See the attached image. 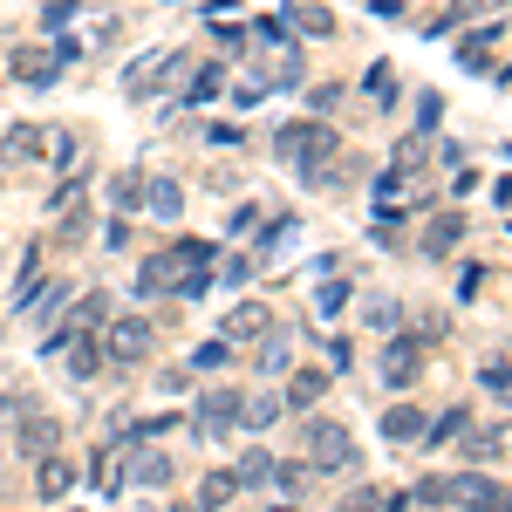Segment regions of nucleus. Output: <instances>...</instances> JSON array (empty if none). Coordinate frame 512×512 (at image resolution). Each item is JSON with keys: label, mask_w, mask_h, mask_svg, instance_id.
<instances>
[{"label": "nucleus", "mask_w": 512, "mask_h": 512, "mask_svg": "<svg viewBox=\"0 0 512 512\" xmlns=\"http://www.w3.org/2000/svg\"><path fill=\"white\" fill-rule=\"evenodd\" d=\"M274 151L287 164H301V171H321V164L342 158V137H335L328 123H287V130L274 137Z\"/></svg>", "instance_id": "1"}, {"label": "nucleus", "mask_w": 512, "mask_h": 512, "mask_svg": "<svg viewBox=\"0 0 512 512\" xmlns=\"http://www.w3.org/2000/svg\"><path fill=\"white\" fill-rule=\"evenodd\" d=\"M444 499H451V506H465V512H512V492H506V485H492V478H478V472L451 478V485H444Z\"/></svg>", "instance_id": "2"}, {"label": "nucleus", "mask_w": 512, "mask_h": 512, "mask_svg": "<svg viewBox=\"0 0 512 512\" xmlns=\"http://www.w3.org/2000/svg\"><path fill=\"white\" fill-rule=\"evenodd\" d=\"M308 451H315L321 472H355V444H349L342 424H315V431H308Z\"/></svg>", "instance_id": "3"}, {"label": "nucleus", "mask_w": 512, "mask_h": 512, "mask_svg": "<svg viewBox=\"0 0 512 512\" xmlns=\"http://www.w3.org/2000/svg\"><path fill=\"white\" fill-rule=\"evenodd\" d=\"M233 417H239V396L233 390H205V403H198V437L219 444V437L233 431Z\"/></svg>", "instance_id": "4"}, {"label": "nucleus", "mask_w": 512, "mask_h": 512, "mask_svg": "<svg viewBox=\"0 0 512 512\" xmlns=\"http://www.w3.org/2000/svg\"><path fill=\"white\" fill-rule=\"evenodd\" d=\"M110 355H117V362H144V355H151V321H117V328H110Z\"/></svg>", "instance_id": "5"}, {"label": "nucleus", "mask_w": 512, "mask_h": 512, "mask_svg": "<svg viewBox=\"0 0 512 512\" xmlns=\"http://www.w3.org/2000/svg\"><path fill=\"white\" fill-rule=\"evenodd\" d=\"M69 55H76V48H21L14 76H21V82H55V69H62Z\"/></svg>", "instance_id": "6"}, {"label": "nucleus", "mask_w": 512, "mask_h": 512, "mask_svg": "<svg viewBox=\"0 0 512 512\" xmlns=\"http://www.w3.org/2000/svg\"><path fill=\"white\" fill-rule=\"evenodd\" d=\"M35 485H41V499H69L76 492V465L48 451V458H35Z\"/></svg>", "instance_id": "7"}, {"label": "nucleus", "mask_w": 512, "mask_h": 512, "mask_svg": "<svg viewBox=\"0 0 512 512\" xmlns=\"http://www.w3.org/2000/svg\"><path fill=\"white\" fill-rule=\"evenodd\" d=\"M267 335V308L260 301H239L233 315H226V342H260Z\"/></svg>", "instance_id": "8"}, {"label": "nucleus", "mask_w": 512, "mask_h": 512, "mask_svg": "<svg viewBox=\"0 0 512 512\" xmlns=\"http://www.w3.org/2000/svg\"><path fill=\"white\" fill-rule=\"evenodd\" d=\"M424 424H431L424 410H410V403H396L390 417H383V437H390V444H424Z\"/></svg>", "instance_id": "9"}, {"label": "nucleus", "mask_w": 512, "mask_h": 512, "mask_svg": "<svg viewBox=\"0 0 512 512\" xmlns=\"http://www.w3.org/2000/svg\"><path fill=\"white\" fill-rule=\"evenodd\" d=\"M55 417H28V424H21V437H14V451H21V458H48V451H55Z\"/></svg>", "instance_id": "10"}, {"label": "nucleus", "mask_w": 512, "mask_h": 512, "mask_svg": "<svg viewBox=\"0 0 512 512\" xmlns=\"http://www.w3.org/2000/svg\"><path fill=\"white\" fill-rule=\"evenodd\" d=\"M164 69H171V48H151V55H144V62L123 76V89H130V96H151V82H158Z\"/></svg>", "instance_id": "11"}, {"label": "nucleus", "mask_w": 512, "mask_h": 512, "mask_svg": "<svg viewBox=\"0 0 512 512\" xmlns=\"http://www.w3.org/2000/svg\"><path fill=\"white\" fill-rule=\"evenodd\" d=\"M280 410H287V403H280L274 390H267V396H239V417H246V431H267V424H280Z\"/></svg>", "instance_id": "12"}, {"label": "nucleus", "mask_w": 512, "mask_h": 512, "mask_svg": "<svg viewBox=\"0 0 512 512\" xmlns=\"http://www.w3.org/2000/svg\"><path fill=\"white\" fill-rule=\"evenodd\" d=\"M417 362H424L417 342H390V349H383V376H390V383H410V376H417Z\"/></svg>", "instance_id": "13"}, {"label": "nucleus", "mask_w": 512, "mask_h": 512, "mask_svg": "<svg viewBox=\"0 0 512 512\" xmlns=\"http://www.w3.org/2000/svg\"><path fill=\"white\" fill-rule=\"evenodd\" d=\"M144 205H151V219H178V205H185V192H178L171 178H151V185H144Z\"/></svg>", "instance_id": "14"}, {"label": "nucleus", "mask_w": 512, "mask_h": 512, "mask_svg": "<svg viewBox=\"0 0 512 512\" xmlns=\"http://www.w3.org/2000/svg\"><path fill=\"white\" fill-rule=\"evenodd\" d=\"M321 390H328V376H321V369H301V376L287 383V396H280V403H294V410H308V403H321Z\"/></svg>", "instance_id": "15"}, {"label": "nucleus", "mask_w": 512, "mask_h": 512, "mask_svg": "<svg viewBox=\"0 0 512 512\" xmlns=\"http://www.w3.org/2000/svg\"><path fill=\"white\" fill-rule=\"evenodd\" d=\"M0 151H7V158H41V151H48V137H41V130H28V123H21V130H7V137H0Z\"/></svg>", "instance_id": "16"}, {"label": "nucleus", "mask_w": 512, "mask_h": 512, "mask_svg": "<svg viewBox=\"0 0 512 512\" xmlns=\"http://www.w3.org/2000/svg\"><path fill=\"white\" fill-rule=\"evenodd\" d=\"M233 478L239 485H274V458H267V451H246V458L233 465Z\"/></svg>", "instance_id": "17"}, {"label": "nucleus", "mask_w": 512, "mask_h": 512, "mask_svg": "<svg viewBox=\"0 0 512 512\" xmlns=\"http://www.w3.org/2000/svg\"><path fill=\"white\" fill-rule=\"evenodd\" d=\"M233 492H239V478H233V472H212V478H205V492H198V506L219 512L226 499H233Z\"/></svg>", "instance_id": "18"}, {"label": "nucleus", "mask_w": 512, "mask_h": 512, "mask_svg": "<svg viewBox=\"0 0 512 512\" xmlns=\"http://www.w3.org/2000/svg\"><path fill=\"white\" fill-rule=\"evenodd\" d=\"M458 431H472V417H465V410H444L437 424H424V444H451Z\"/></svg>", "instance_id": "19"}, {"label": "nucleus", "mask_w": 512, "mask_h": 512, "mask_svg": "<svg viewBox=\"0 0 512 512\" xmlns=\"http://www.w3.org/2000/svg\"><path fill=\"white\" fill-rule=\"evenodd\" d=\"M294 28L301 35H335V14L328 7H294Z\"/></svg>", "instance_id": "20"}, {"label": "nucleus", "mask_w": 512, "mask_h": 512, "mask_svg": "<svg viewBox=\"0 0 512 512\" xmlns=\"http://www.w3.org/2000/svg\"><path fill=\"white\" fill-rule=\"evenodd\" d=\"M458 239H465V219H437V226H431V239H424V246H431V253H451Z\"/></svg>", "instance_id": "21"}, {"label": "nucleus", "mask_w": 512, "mask_h": 512, "mask_svg": "<svg viewBox=\"0 0 512 512\" xmlns=\"http://www.w3.org/2000/svg\"><path fill=\"white\" fill-rule=\"evenodd\" d=\"M137 485H171V458H164V451L137 458Z\"/></svg>", "instance_id": "22"}, {"label": "nucleus", "mask_w": 512, "mask_h": 512, "mask_svg": "<svg viewBox=\"0 0 512 512\" xmlns=\"http://www.w3.org/2000/svg\"><path fill=\"white\" fill-rule=\"evenodd\" d=\"M260 369H267V376L287 369V335H267V342H260Z\"/></svg>", "instance_id": "23"}, {"label": "nucleus", "mask_w": 512, "mask_h": 512, "mask_svg": "<svg viewBox=\"0 0 512 512\" xmlns=\"http://www.w3.org/2000/svg\"><path fill=\"white\" fill-rule=\"evenodd\" d=\"M274 485H280V492H287V499H294V492L308 485V465H274Z\"/></svg>", "instance_id": "24"}, {"label": "nucleus", "mask_w": 512, "mask_h": 512, "mask_svg": "<svg viewBox=\"0 0 512 512\" xmlns=\"http://www.w3.org/2000/svg\"><path fill=\"white\" fill-rule=\"evenodd\" d=\"M478 383H485V390H492V396H506V403H512V369H499V362H492V369H485Z\"/></svg>", "instance_id": "25"}, {"label": "nucleus", "mask_w": 512, "mask_h": 512, "mask_svg": "<svg viewBox=\"0 0 512 512\" xmlns=\"http://www.w3.org/2000/svg\"><path fill=\"white\" fill-rule=\"evenodd\" d=\"M465 451H472V458H492V451H499V431H478V437H465Z\"/></svg>", "instance_id": "26"}, {"label": "nucleus", "mask_w": 512, "mask_h": 512, "mask_svg": "<svg viewBox=\"0 0 512 512\" xmlns=\"http://www.w3.org/2000/svg\"><path fill=\"white\" fill-rule=\"evenodd\" d=\"M192 362H198V369H219V362H226V342H205V349H198Z\"/></svg>", "instance_id": "27"}, {"label": "nucleus", "mask_w": 512, "mask_h": 512, "mask_svg": "<svg viewBox=\"0 0 512 512\" xmlns=\"http://www.w3.org/2000/svg\"><path fill=\"white\" fill-rule=\"evenodd\" d=\"M69 369H76V376H96V349H82V342H76V355H69Z\"/></svg>", "instance_id": "28"}]
</instances>
